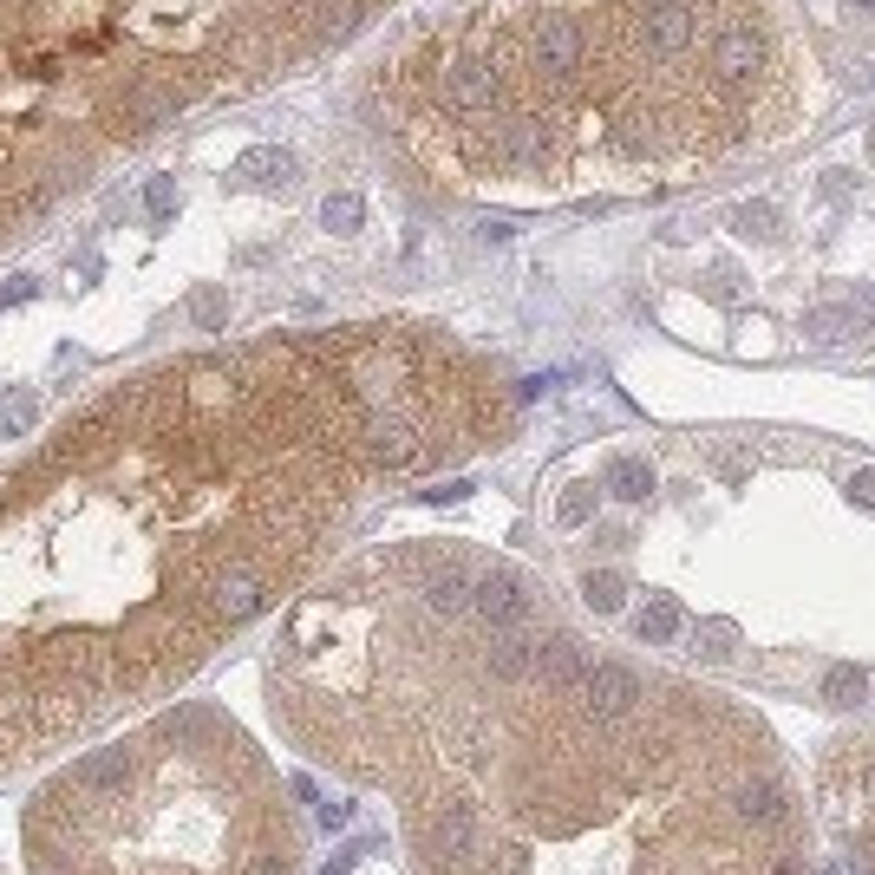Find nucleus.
<instances>
[{"instance_id":"f257e3e1","label":"nucleus","mask_w":875,"mask_h":875,"mask_svg":"<svg viewBox=\"0 0 875 875\" xmlns=\"http://www.w3.org/2000/svg\"><path fill=\"white\" fill-rule=\"evenodd\" d=\"M817 837L837 843L843 875H875V739H837L811 778Z\"/></svg>"},{"instance_id":"f03ea898","label":"nucleus","mask_w":875,"mask_h":875,"mask_svg":"<svg viewBox=\"0 0 875 875\" xmlns=\"http://www.w3.org/2000/svg\"><path fill=\"white\" fill-rule=\"evenodd\" d=\"M268 595H275L268 569H255V562H229V569H216V575H209L203 608H209V621L242 628L248 615H262V608H268Z\"/></svg>"},{"instance_id":"7ed1b4c3","label":"nucleus","mask_w":875,"mask_h":875,"mask_svg":"<svg viewBox=\"0 0 875 875\" xmlns=\"http://www.w3.org/2000/svg\"><path fill=\"white\" fill-rule=\"evenodd\" d=\"M471 615L490 621V628H517V621H536V595L517 569H477L471 575Z\"/></svg>"},{"instance_id":"20e7f679","label":"nucleus","mask_w":875,"mask_h":875,"mask_svg":"<svg viewBox=\"0 0 875 875\" xmlns=\"http://www.w3.org/2000/svg\"><path fill=\"white\" fill-rule=\"evenodd\" d=\"M582 52H588V39H582V26L569 13H543L530 26V59H536L543 78H575L582 72Z\"/></svg>"},{"instance_id":"39448f33","label":"nucleus","mask_w":875,"mask_h":875,"mask_svg":"<svg viewBox=\"0 0 875 875\" xmlns=\"http://www.w3.org/2000/svg\"><path fill=\"white\" fill-rule=\"evenodd\" d=\"M445 98H451L458 111H471V118L497 111V98H503V72H497V59H484V52L451 59V72H445Z\"/></svg>"},{"instance_id":"423d86ee","label":"nucleus","mask_w":875,"mask_h":875,"mask_svg":"<svg viewBox=\"0 0 875 875\" xmlns=\"http://www.w3.org/2000/svg\"><path fill=\"white\" fill-rule=\"evenodd\" d=\"M131 771H137V752H131V745H105V752H85V758L65 771V791H78V798H105V791H118Z\"/></svg>"},{"instance_id":"0eeeda50","label":"nucleus","mask_w":875,"mask_h":875,"mask_svg":"<svg viewBox=\"0 0 875 875\" xmlns=\"http://www.w3.org/2000/svg\"><path fill=\"white\" fill-rule=\"evenodd\" d=\"M235 177H242L248 190H288V183L301 177V157L281 150V144H248V150L235 157Z\"/></svg>"},{"instance_id":"6e6552de","label":"nucleus","mask_w":875,"mask_h":875,"mask_svg":"<svg viewBox=\"0 0 875 875\" xmlns=\"http://www.w3.org/2000/svg\"><path fill=\"white\" fill-rule=\"evenodd\" d=\"M608 490H615L621 503H647V497H654V471H647L641 458H615V464H608Z\"/></svg>"},{"instance_id":"1a4fd4ad","label":"nucleus","mask_w":875,"mask_h":875,"mask_svg":"<svg viewBox=\"0 0 875 875\" xmlns=\"http://www.w3.org/2000/svg\"><path fill=\"white\" fill-rule=\"evenodd\" d=\"M680 621H686V615H680V601H667V595H660V601H647V608H641L634 634H641L647 647H667V641L680 634Z\"/></svg>"},{"instance_id":"9d476101","label":"nucleus","mask_w":875,"mask_h":875,"mask_svg":"<svg viewBox=\"0 0 875 875\" xmlns=\"http://www.w3.org/2000/svg\"><path fill=\"white\" fill-rule=\"evenodd\" d=\"M307 20H314V33H320V39H347V33L360 26V0H314V7H307Z\"/></svg>"},{"instance_id":"9b49d317","label":"nucleus","mask_w":875,"mask_h":875,"mask_svg":"<svg viewBox=\"0 0 875 875\" xmlns=\"http://www.w3.org/2000/svg\"><path fill=\"white\" fill-rule=\"evenodd\" d=\"M33 418H39V399L26 386H0V438H20Z\"/></svg>"},{"instance_id":"f8f14e48","label":"nucleus","mask_w":875,"mask_h":875,"mask_svg":"<svg viewBox=\"0 0 875 875\" xmlns=\"http://www.w3.org/2000/svg\"><path fill=\"white\" fill-rule=\"evenodd\" d=\"M824 700L830 706H863L870 700V673L863 667H830L824 673Z\"/></svg>"},{"instance_id":"ddd939ff","label":"nucleus","mask_w":875,"mask_h":875,"mask_svg":"<svg viewBox=\"0 0 875 875\" xmlns=\"http://www.w3.org/2000/svg\"><path fill=\"white\" fill-rule=\"evenodd\" d=\"M320 222H327V229H333V235H353V229H360V222H366V203H360V196H353V190H333V196H327V203H320Z\"/></svg>"},{"instance_id":"4468645a","label":"nucleus","mask_w":875,"mask_h":875,"mask_svg":"<svg viewBox=\"0 0 875 875\" xmlns=\"http://www.w3.org/2000/svg\"><path fill=\"white\" fill-rule=\"evenodd\" d=\"M621 595H628V582H621V575H608V569H601V575H595V569L582 575V601H588L595 615H615V608H621Z\"/></svg>"},{"instance_id":"2eb2a0df","label":"nucleus","mask_w":875,"mask_h":875,"mask_svg":"<svg viewBox=\"0 0 875 875\" xmlns=\"http://www.w3.org/2000/svg\"><path fill=\"white\" fill-rule=\"evenodd\" d=\"M190 320H196L203 333H216V327L229 320V294H222V288H196V294H190Z\"/></svg>"},{"instance_id":"dca6fc26","label":"nucleus","mask_w":875,"mask_h":875,"mask_svg":"<svg viewBox=\"0 0 875 875\" xmlns=\"http://www.w3.org/2000/svg\"><path fill=\"white\" fill-rule=\"evenodd\" d=\"M843 327L863 333V314H850V307H824V314H811V333H817V340H837Z\"/></svg>"},{"instance_id":"f3484780","label":"nucleus","mask_w":875,"mask_h":875,"mask_svg":"<svg viewBox=\"0 0 875 875\" xmlns=\"http://www.w3.org/2000/svg\"><path fill=\"white\" fill-rule=\"evenodd\" d=\"M144 209H150V216H170V209H177V183H170V177H150V183H144Z\"/></svg>"},{"instance_id":"a211bd4d","label":"nucleus","mask_w":875,"mask_h":875,"mask_svg":"<svg viewBox=\"0 0 875 875\" xmlns=\"http://www.w3.org/2000/svg\"><path fill=\"white\" fill-rule=\"evenodd\" d=\"M588 510H595V497H588V484H575V490H569V497L556 503V517H562V523H588Z\"/></svg>"},{"instance_id":"6ab92c4d","label":"nucleus","mask_w":875,"mask_h":875,"mask_svg":"<svg viewBox=\"0 0 875 875\" xmlns=\"http://www.w3.org/2000/svg\"><path fill=\"white\" fill-rule=\"evenodd\" d=\"M700 641H706V654H713V660H726V654H732V621H706V628H700Z\"/></svg>"},{"instance_id":"aec40b11","label":"nucleus","mask_w":875,"mask_h":875,"mask_svg":"<svg viewBox=\"0 0 875 875\" xmlns=\"http://www.w3.org/2000/svg\"><path fill=\"white\" fill-rule=\"evenodd\" d=\"M739 222H745V235H771L778 209H771V203H752V209H739Z\"/></svg>"},{"instance_id":"412c9836","label":"nucleus","mask_w":875,"mask_h":875,"mask_svg":"<svg viewBox=\"0 0 875 875\" xmlns=\"http://www.w3.org/2000/svg\"><path fill=\"white\" fill-rule=\"evenodd\" d=\"M39 294V281L33 275H13V281H0V307H20V301H33Z\"/></svg>"},{"instance_id":"4be33fe9","label":"nucleus","mask_w":875,"mask_h":875,"mask_svg":"<svg viewBox=\"0 0 875 875\" xmlns=\"http://www.w3.org/2000/svg\"><path fill=\"white\" fill-rule=\"evenodd\" d=\"M471 490H477L471 477H451V484H438V490H425V503H464Z\"/></svg>"},{"instance_id":"5701e85b","label":"nucleus","mask_w":875,"mask_h":875,"mask_svg":"<svg viewBox=\"0 0 875 875\" xmlns=\"http://www.w3.org/2000/svg\"><path fill=\"white\" fill-rule=\"evenodd\" d=\"M850 503L875 510V471H856V477H850Z\"/></svg>"},{"instance_id":"b1692460","label":"nucleus","mask_w":875,"mask_h":875,"mask_svg":"<svg viewBox=\"0 0 875 875\" xmlns=\"http://www.w3.org/2000/svg\"><path fill=\"white\" fill-rule=\"evenodd\" d=\"M347 817H353V804H327V811H320V824H327V830H340Z\"/></svg>"},{"instance_id":"393cba45","label":"nucleus","mask_w":875,"mask_h":875,"mask_svg":"<svg viewBox=\"0 0 875 875\" xmlns=\"http://www.w3.org/2000/svg\"><path fill=\"white\" fill-rule=\"evenodd\" d=\"M856 7H863V13H875V0H856Z\"/></svg>"},{"instance_id":"a878e982","label":"nucleus","mask_w":875,"mask_h":875,"mask_svg":"<svg viewBox=\"0 0 875 875\" xmlns=\"http://www.w3.org/2000/svg\"><path fill=\"white\" fill-rule=\"evenodd\" d=\"M870 157H875V137H870Z\"/></svg>"}]
</instances>
